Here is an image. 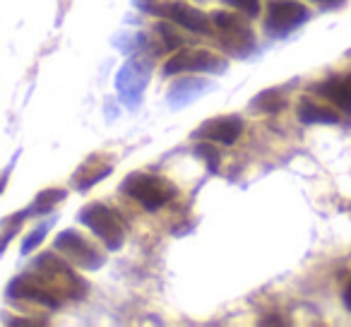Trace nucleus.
<instances>
[{
  "mask_svg": "<svg viewBox=\"0 0 351 327\" xmlns=\"http://www.w3.org/2000/svg\"><path fill=\"white\" fill-rule=\"evenodd\" d=\"M63 197H65V193H63V191H46V193H41V195L36 197L34 210H36V212H46L49 207H53L58 200H63Z\"/></svg>",
  "mask_w": 351,
  "mask_h": 327,
  "instance_id": "f8f14e48",
  "label": "nucleus"
},
{
  "mask_svg": "<svg viewBox=\"0 0 351 327\" xmlns=\"http://www.w3.org/2000/svg\"><path fill=\"white\" fill-rule=\"evenodd\" d=\"M156 15L166 17L173 25L183 27V29L193 32V34H212L215 25H212V17L205 15L197 8H191L186 3H164V5L154 8Z\"/></svg>",
  "mask_w": 351,
  "mask_h": 327,
  "instance_id": "423d86ee",
  "label": "nucleus"
},
{
  "mask_svg": "<svg viewBox=\"0 0 351 327\" xmlns=\"http://www.w3.org/2000/svg\"><path fill=\"white\" fill-rule=\"evenodd\" d=\"M123 193L130 195L132 200L140 202L145 210L154 212L159 207H164L166 202L173 197V186H171L166 178L152 176V173H132V176L125 178L123 183Z\"/></svg>",
  "mask_w": 351,
  "mask_h": 327,
  "instance_id": "f257e3e1",
  "label": "nucleus"
},
{
  "mask_svg": "<svg viewBox=\"0 0 351 327\" xmlns=\"http://www.w3.org/2000/svg\"><path fill=\"white\" fill-rule=\"evenodd\" d=\"M317 94L332 101L335 106H339L341 111L351 113V75H344V77H335L322 82L320 87H315Z\"/></svg>",
  "mask_w": 351,
  "mask_h": 327,
  "instance_id": "1a4fd4ad",
  "label": "nucleus"
},
{
  "mask_svg": "<svg viewBox=\"0 0 351 327\" xmlns=\"http://www.w3.org/2000/svg\"><path fill=\"white\" fill-rule=\"evenodd\" d=\"M284 104H287V101H284L282 92H277V89H269V92H263L258 99H255V108H260V111H267V113L282 111Z\"/></svg>",
  "mask_w": 351,
  "mask_h": 327,
  "instance_id": "9b49d317",
  "label": "nucleus"
},
{
  "mask_svg": "<svg viewBox=\"0 0 351 327\" xmlns=\"http://www.w3.org/2000/svg\"><path fill=\"white\" fill-rule=\"evenodd\" d=\"M56 248L68 255L70 260H75L77 265H82V267L92 269L101 265V255H99L97 250H94V245L89 243L82 234H77V231H63V234L56 239Z\"/></svg>",
  "mask_w": 351,
  "mask_h": 327,
  "instance_id": "0eeeda50",
  "label": "nucleus"
},
{
  "mask_svg": "<svg viewBox=\"0 0 351 327\" xmlns=\"http://www.w3.org/2000/svg\"><path fill=\"white\" fill-rule=\"evenodd\" d=\"M298 118H301L306 125H313V123H339V113H337L335 108L308 101V99H303L301 106H298Z\"/></svg>",
  "mask_w": 351,
  "mask_h": 327,
  "instance_id": "9d476101",
  "label": "nucleus"
},
{
  "mask_svg": "<svg viewBox=\"0 0 351 327\" xmlns=\"http://www.w3.org/2000/svg\"><path fill=\"white\" fill-rule=\"evenodd\" d=\"M84 226L94 231L97 239H101L108 248H121L123 239H125V224H123L121 215L106 205H87L80 215Z\"/></svg>",
  "mask_w": 351,
  "mask_h": 327,
  "instance_id": "f03ea898",
  "label": "nucleus"
},
{
  "mask_svg": "<svg viewBox=\"0 0 351 327\" xmlns=\"http://www.w3.org/2000/svg\"><path fill=\"white\" fill-rule=\"evenodd\" d=\"M224 60L219 56L210 53L202 49H183L173 53L164 65L166 75H178V73H210V70H221Z\"/></svg>",
  "mask_w": 351,
  "mask_h": 327,
  "instance_id": "39448f33",
  "label": "nucleus"
},
{
  "mask_svg": "<svg viewBox=\"0 0 351 327\" xmlns=\"http://www.w3.org/2000/svg\"><path fill=\"white\" fill-rule=\"evenodd\" d=\"M224 5L236 8V10L248 17H255L260 12V0H224Z\"/></svg>",
  "mask_w": 351,
  "mask_h": 327,
  "instance_id": "ddd939ff",
  "label": "nucleus"
},
{
  "mask_svg": "<svg viewBox=\"0 0 351 327\" xmlns=\"http://www.w3.org/2000/svg\"><path fill=\"white\" fill-rule=\"evenodd\" d=\"M344 301H346V306H349V311H351V282H349V287H346V293H344Z\"/></svg>",
  "mask_w": 351,
  "mask_h": 327,
  "instance_id": "4468645a",
  "label": "nucleus"
},
{
  "mask_svg": "<svg viewBox=\"0 0 351 327\" xmlns=\"http://www.w3.org/2000/svg\"><path fill=\"white\" fill-rule=\"evenodd\" d=\"M243 132V123L236 116H224L215 118V121L202 123L195 130V140L205 142H219V145H234Z\"/></svg>",
  "mask_w": 351,
  "mask_h": 327,
  "instance_id": "6e6552de",
  "label": "nucleus"
},
{
  "mask_svg": "<svg viewBox=\"0 0 351 327\" xmlns=\"http://www.w3.org/2000/svg\"><path fill=\"white\" fill-rule=\"evenodd\" d=\"M315 3H337V0H315Z\"/></svg>",
  "mask_w": 351,
  "mask_h": 327,
  "instance_id": "2eb2a0df",
  "label": "nucleus"
},
{
  "mask_svg": "<svg viewBox=\"0 0 351 327\" xmlns=\"http://www.w3.org/2000/svg\"><path fill=\"white\" fill-rule=\"evenodd\" d=\"M212 25H215V32L219 34V41L224 44V49L231 51L234 56H245L253 51L255 36L243 17L234 15V12H215Z\"/></svg>",
  "mask_w": 351,
  "mask_h": 327,
  "instance_id": "7ed1b4c3",
  "label": "nucleus"
},
{
  "mask_svg": "<svg viewBox=\"0 0 351 327\" xmlns=\"http://www.w3.org/2000/svg\"><path fill=\"white\" fill-rule=\"evenodd\" d=\"M308 12L296 0H272L265 17V29L272 36H284L296 29L301 22H306Z\"/></svg>",
  "mask_w": 351,
  "mask_h": 327,
  "instance_id": "20e7f679",
  "label": "nucleus"
}]
</instances>
